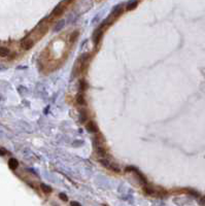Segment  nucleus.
Listing matches in <instances>:
<instances>
[{
	"mask_svg": "<svg viewBox=\"0 0 205 206\" xmlns=\"http://www.w3.org/2000/svg\"><path fill=\"white\" fill-rule=\"evenodd\" d=\"M8 166H9V168H10V169L16 170V169L18 168V166H19V162H18V160H16L15 158L9 159V161H8Z\"/></svg>",
	"mask_w": 205,
	"mask_h": 206,
	"instance_id": "39448f33",
	"label": "nucleus"
},
{
	"mask_svg": "<svg viewBox=\"0 0 205 206\" xmlns=\"http://www.w3.org/2000/svg\"><path fill=\"white\" fill-rule=\"evenodd\" d=\"M100 163H101L104 167H106V168H109V167H110V165H111V164H110L107 160H105V159H100Z\"/></svg>",
	"mask_w": 205,
	"mask_h": 206,
	"instance_id": "f3484780",
	"label": "nucleus"
},
{
	"mask_svg": "<svg viewBox=\"0 0 205 206\" xmlns=\"http://www.w3.org/2000/svg\"><path fill=\"white\" fill-rule=\"evenodd\" d=\"M59 197H60V199H62L63 201H67V200H68V197H67L64 193H60V194H59Z\"/></svg>",
	"mask_w": 205,
	"mask_h": 206,
	"instance_id": "a211bd4d",
	"label": "nucleus"
},
{
	"mask_svg": "<svg viewBox=\"0 0 205 206\" xmlns=\"http://www.w3.org/2000/svg\"><path fill=\"white\" fill-rule=\"evenodd\" d=\"M78 35H80V32H78V31H74V32L70 35V42H71V43H73V42L77 39Z\"/></svg>",
	"mask_w": 205,
	"mask_h": 206,
	"instance_id": "4468645a",
	"label": "nucleus"
},
{
	"mask_svg": "<svg viewBox=\"0 0 205 206\" xmlns=\"http://www.w3.org/2000/svg\"><path fill=\"white\" fill-rule=\"evenodd\" d=\"M33 44H34V42H33V40H31V39H24V40H22V42H21V45H22V48H23L24 50H30V49L33 46Z\"/></svg>",
	"mask_w": 205,
	"mask_h": 206,
	"instance_id": "f03ea898",
	"label": "nucleus"
},
{
	"mask_svg": "<svg viewBox=\"0 0 205 206\" xmlns=\"http://www.w3.org/2000/svg\"><path fill=\"white\" fill-rule=\"evenodd\" d=\"M87 88H88V85H87L86 81L82 79V81L80 82V90H81V91H85Z\"/></svg>",
	"mask_w": 205,
	"mask_h": 206,
	"instance_id": "2eb2a0df",
	"label": "nucleus"
},
{
	"mask_svg": "<svg viewBox=\"0 0 205 206\" xmlns=\"http://www.w3.org/2000/svg\"><path fill=\"white\" fill-rule=\"evenodd\" d=\"M109 168H110L111 170H114L115 172H120V168L117 167V166H115V165H113V164L110 165V167H109Z\"/></svg>",
	"mask_w": 205,
	"mask_h": 206,
	"instance_id": "aec40b11",
	"label": "nucleus"
},
{
	"mask_svg": "<svg viewBox=\"0 0 205 206\" xmlns=\"http://www.w3.org/2000/svg\"><path fill=\"white\" fill-rule=\"evenodd\" d=\"M8 55H9V50L6 49V48L1 46L0 48V57H6Z\"/></svg>",
	"mask_w": 205,
	"mask_h": 206,
	"instance_id": "f8f14e48",
	"label": "nucleus"
},
{
	"mask_svg": "<svg viewBox=\"0 0 205 206\" xmlns=\"http://www.w3.org/2000/svg\"><path fill=\"white\" fill-rule=\"evenodd\" d=\"M123 10V7L122 5H117V6H115V8L113 9V12H111V16L114 17H117V15H120Z\"/></svg>",
	"mask_w": 205,
	"mask_h": 206,
	"instance_id": "6e6552de",
	"label": "nucleus"
},
{
	"mask_svg": "<svg viewBox=\"0 0 205 206\" xmlns=\"http://www.w3.org/2000/svg\"><path fill=\"white\" fill-rule=\"evenodd\" d=\"M87 119H88L87 111L86 110H81V112H80V122L82 124H84V123H86Z\"/></svg>",
	"mask_w": 205,
	"mask_h": 206,
	"instance_id": "0eeeda50",
	"label": "nucleus"
},
{
	"mask_svg": "<svg viewBox=\"0 0 205 206\" xmlns=\"http://www.w3.org/2000/svg\"><path fill=\"white\" fill-rule=\"evenodd\" d=\"M136 170H137V169H136L135 167H132V166H129V167H127V168H126V171H132V172L134 171V172H135Z\"/></svg>",
	"mask_w": 205,
	"mask_h": 206,
	"instance_id": "412c9836",
	"label": "nucleus"
},
{
	"mask_svg": "<svg viewBox=\"0 0 205 206\" xmlns=\"http://www.w3.org/2000/svg\"><path fill=\"white\" fill-rule=\"evenodd\" d=\"M40 188H41V190H42L44 193H47V194H49V193H51V192H52V188H51L50 185L45 184V183H41Z\"/></svg>",
	"mask_w": 205,
	"mask_h": 206,
	"instance_id": "ddd939ff",
	"label": "nucleus"
},
{
	"mask_svg": "<svg viewBox=\"0 0 205 206\" xmlns=\"http://www.w3.org/2000/svg\"><path fill=\"white\" fill-rule=\"evenodd\" d=\"M199 203H200L201 205L205 206V197H201V198L199 199Z\"/></svg>",
	"mask_w": 205,
	"mask_h": 206,
	"instance_id": "4be33fe9",
	"label": "nucleus"
},
{
	"mask_svg": "<svg viewBox=\"0 0 205 206\" xmlns=\"http://www.w3.org/2000/svg\"><path fill=\"white\" fill-rule=\"evenodd\" d=\"M70 205L71 206H82L78 202H76V201H72V202L70 203Z\"/></svg>",
	"mask_w": 205,
	"mask_h": 206,
	"instance_id": "5701e85b",
	"label": "nucleus"
},
{
	"mask_svg": "<svg viewBox=\"0 0 205 206\" xmlns=\"http://www.w3.org/2000/svg\"><path fill=\"white\" fill-rule=\"evenodd\" d=\"M189 193H190L191 195L195 196V197H199V196H200V195H199V193H198V192H196V191H194V190H190V191H189Z\"/></svg>",
	"mask_w": 205,
	"mask_h": 206,
	"instance_id": "6ab92c4d",
	"label": "nucleus"
},
{
	"mask_svg": "<svg viewBox=\"0 0 205 206\" xmlns=\"http://www.w3.org/2000/svg\"><path fill=\"white\" fill-rule=\"evenodd\" d=\"M86 129H87V131L90 132V133H97L98 132V127H97L96 123L93 122V121H90L88 124H87Z\"/></svg>",
	"mask_w": 205,
	"mask_h": 206,
	"instance_id": "f257e3e1",
	"label": "nucleus"
},
{
	"mask_svg": "<svg viewBox=\"0 0 205 206\" xmlns=\"http://www.w3.org/2000/svg\"><path fill=\"white\" fill-rule=\"evenodd\" d=\"M63 11H64V6L62 5V4H58L55 8H54V10H53V12H52V15L54 16V17H57V16H61L62 14H63Z\"/></svg>",
	"mask_w": 205,
	"mask_h": 206,
	"instance_id": "20e7f679",
	"label": "nucleus"
},
{
	"mask_svg": "<svg viewBox=\"0 0 205 206\" xmlns=\"http://www.w3.org/2000/svg\"><path fill=\"white\" fill-rule=\"evenodd\" d=\"M101 36H102V31H101L100 29L96 30V31L94 32V34H93V40H94L95 45H97V44L99 43Z\"/></svg>",
	"mask_w": 205,
	"mask_h": 206,
	"instance_id": "7ed1b4c3",
	"label": "nucleus"
},
{
	"mask_svg": "<svg viewBox=\"0 0 205 206\" xmlns=\"http://www.w3.org/2000/svg\"><path fill=\"white\" fill-rule=\"evenodd\" d=\"M75 100H76L77 104H80V105H85V104H86L85 96H84V94H82V93H78V94L76 95V98H75Z\"/></svg>",
	"mask_w": 205,
	"mask_h": 206,
	"instance_id": "423d86ee",
	"label": "nucleus"
},
{
	"mask_svg": "<svg viewBox=\"0 0 205 206\" xmlns=\"http://www.w3.org/2000/svg\"><path fill=\"white\" fill-rule=\"evenodd\" d=\"M65 26V21L64 20H61L59 23H57V25L55 26V28H54V31L55 32H59L60 30L63 29V27Z\"/></svg>",
	"mask_w": 205,
	"mask_h": 206,
	"instance_id": "9d476101",
	"label": "nucleus"
},
{
	"mask_svg": "<svg viewBox=\"0 0 205 206\" xmlns=\"http://www.w3.org/2000/svg\"><path fill=\"white\" fill-rule=\"evenodd\" d=\"M144 192L148 195H154L155 194V190L150 187H144Z\"/></svg>",
	"mask_w": 205,
	"mask_h": 206,
	"instance_id": "dca6fc26",
	"label": "nucleus"
},
{
	"mask_svg": "<svg viewBox=\"0 0 205 206\" xmlns=\"http://www.w3.org/2000/svg\"><path fill=\"white\" fill-rule=\"evenodd\" d=\"M96 149H97V154H98L100 157H105V156H106V150L104 149V147H102V145L96 147Z\"/></svg>",
	"mask_w": 205,
	"mask_h": 206,
	"instance_id": "1a4fd4ad",
	"label": "nucleus"
},
{
	"mask_svg": "<svg viewBox=\"0 0 205 206\" xmlns=\"http://www.w3.org/2000/svg\"><path fill=\"white\" fill-rule=\"evenodd\" d=\"M6 154V150L4 148H0V156H4Z\"/></svg>",
	"mask_w": 205,
	"mask_h": 206,
	"instance_id": "b1692460",
	"label": "nucleus"
},
{
	"mask_svg": "<svg viewBox=\"0 0 205 206\" xmlns=\"http://www.w3.org/2000/svg\"><path fill=\"white\" fill-rule=\"evenodd\" d=\"M137 5H138V1H131V2H129L128 5H127V10H132V9H134Z\"/></svg>",
	"mask_w": 205,
	"mask_h": 206,
	"instance_id": "9b49d317",
	"label": "nucleus"
}]
</instances>
